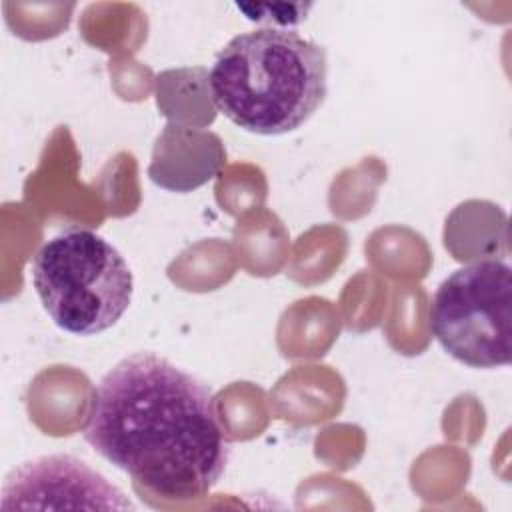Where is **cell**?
Listing matches in <instances>:
<instances>
[{"label":"cell","mask_w":512,"mask_h":512,"mask_svg":"<svg viewBox=\"0 0 512 512\" xmlns=\"http://www.w3.org/2000/svg\"><path fill=\"white\" fill-rule=\"evenodd\" d=\"M208 88L216 108L246 132L288 134L326 98V50L288 28L242 32L216 54Z\"/></svg>","instance_id":"2"},{"label":"cell","mask_w":512,"mask_h":512,"mask_svg":"<svg viewBox=\"0 0 512 512\" xmlns=\"http://www.w3.org/2000/svg\"><path fill=\"white\" fill-rule=\"evenodd\" d=\"M10 498H16L10 506L56 508V498H64V508H70L66 498H72L76 508H130L116 486L72 456H42L24 462L4 486V500Z\"/></svg>","instance_id":"5"},{"label":"cell","mask_w":512,"mask_h":512,"mask_svg":"<svg viewBox=\"0 0 512 512\" xmlns=\"http://www.w3.org/2000/svg\"><path fill=\"white\" fill-rule=\"evenodd\" d=\"M84 440L162 498L210 492L230 458L212 390L154 352H134L96 384Z\"/></svg>","instance_id":"1"},{"label":"cell","mask_w":512,"mask_h":512,"mask_svg":"<svg viewBox=\"0 0 512 512\" xmlns=\"http://www.w3.org/2000/svg\"><path fill=\"white\" fill-rule=\"evenodd\" d=\"M30 272L46 314L70 334L108 330L132 300L134 280L124 256L86 228L70 226L46 240Z\"/></svg>","instance_id":"3"},{"label":"cell","mask_w":512,"mask_h":512,"mask_svg":"<svg viewBox=\"0 0 512 512\" xmlns=\"http://www.w3.org/2000/svg\"><path fill=\"white\" fill-rule=\"evenodd\" d=\"M430 326L440 346L472 368L508 366L512 358V270L482 258L454 270L436 288Z\"/></svg>","instance_id":"4"}]
</instances>
